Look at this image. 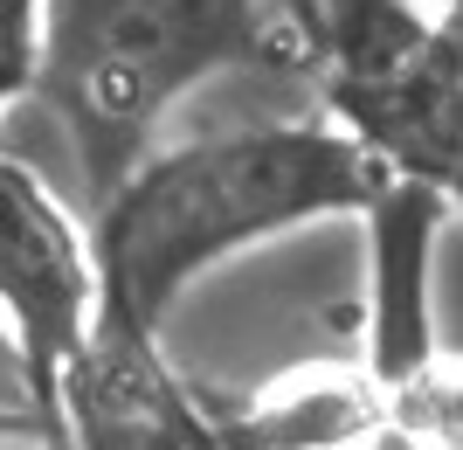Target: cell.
<instances>
[{"mask_svg": "<svg viewBox=\"0 0 463 450\" xmlns=\"http://www.w3.org/2000/svg\"><path fill=\"white\" fill-rule=\"evenodd\" d=\"M387 167L346 125H250L180 153H138L97 208V326L153 340L159 312L214 256L284 235L311 215L367 208Z\"/></svg>", "mask_w": 463, "mask_h": 450, "instance_id": "6da1fadb", "label": "cell"}, {"mask_svg": "<svg viewBox=\"0 0 463 450\" xmlns=\"http://www.w3.org/2000/svg\"><path fill=\"white\" fill-rule=\"evenodd\" d=\"M270 56H298L270 0H42L35 91L70 125L97 201L174 98L229 62Z\"/></svg>", "mask_w": 463, "mask_h": 450, "instance_id": "7a4b0ae2", "label": "cell"}, {"mask_svg": "<svg viewBox=\"0 0 463 450\" xmlns=\"http://www.w3.org/2000/svg\"><path fill=\"white\" fill-rule=\"evenodd\" d=\"M0 319L28 374L42 444L77 450L62 430V374L97 333V263L56 195L7 153H0Z\"/></svg>", "mask_w": 463, "mask_h": 450, "instance_id": "3957f363", "label": "cell"}, {"mask_svg": "<svg viewBox=\"0 0 463 450\" xmlns=\"http://www.w3.org/2000/svg\"><path fill=\"white\" fill-rule=\"evenodd\" d=\"M332 111L394 180H422L457 195L463 174V49L457 7H436L422 35H408L394 56L346 70L326 83Z\"/></svg>", "mask_w": 463, "mask_h": 450, "instance_id": "277c9868", "label": "cell"}, {"mask_svg": "<svg viewBox=\"0 0 463 450\" xmlns=\"http://www.w3.org/2000/svg\"><path fill=\"white\" fill-rule=\"evenodd\" d=\"M62 430L83 436V450H222V430L187 409L174 374L153 360V340L104 326L62 374Z\"/></svg>", "mask_w": 463, "mask_h": 450, "instance_id": "5b68a950", "label": "cell"}, {"mask_svg": "<svg viewBox=\"0 0 463 450\" xmlns=\"http://www.w3.org/2000/svg\"><path fill=\"white\" fill-rule=\"evenodd\" d=\"M449 195L422 180H394L367 201L373 222V312H367V360L373 388H402L436 368V319H429V250L443 229Z\"/></svg>", "mask_w": 463, "mask_h": 450, "instance_id": "8992f818", "label": "cell"}, {"mask_svg": "<svg viewBox=\"0 0 463 450\" xmlns=\"http://www.w3.org/2000/svg\"><path fill=\"white\" fill-rule=\"evenodd\" d=\"M381 388L353 374H305L250 416L222 423V450H353L381 430Z\"/></svg>", "mask_w": 463, "mask_h": 450, "instance_id": "52a82bcc", "label": "cell"}, {"mask_svg": "<svg viewBox=\"0 0 463 450\" xmlns=\"http://www.w3.org/2000/svg\"><path fill=\"white\" fill-rule=\"evenodd\" d=\"M35 56H42V0H0V111L35 91Z\"/></svg>", "mask_w": 463, "mask_h": 450, "instance_id": "ba28073f", "label": "cell"}, {"mask_svg": "<svg viewBox=\"0 0 463 450\" xmlns=\"http://www.w3.org/2000/svg\"><path fill=\"white\" fill-rule=\"evenodd\" d=\"M332 7L339 0H270V14H277V28H284L298 49H318L326 42V21H332Z\"/></svg>", "mask_w": 463, "mask_h": 450, "instance_id": "9c48e42d", "label": "cell"}, {"mask_svg": "<svg viewBox=\"0 0 463 450\" xmlns=\"http://www.w3.org/2000/svg\"><path fill=\"white\" fill-rule=\"evenodd\" d=\"M0 416H14L35 430V402H28V374H21V353L7 340V319H0Z\"/></svg>", "mask_w": 463, "mask_h": 450, "instance_id": "30bf717a", "label": "cell"}, {"mask_svg": "<svg viewBox=\"0 0 463 450\" xmlns=\"http://www.w3.org/2000/svg\"><path fill=\"white\" fill-rule=\"evenodd\" d=\"M422 7H457V0H422Z\"/></svg>", "mask_w": 463, "mask_h": 450, "instance_id": "8fae6325", "label": "cell"}]
</instances>
